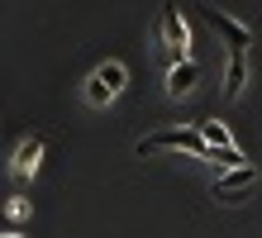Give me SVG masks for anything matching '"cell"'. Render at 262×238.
<instances>
[{
  "mask_svg": "<svg viewBox=\"0 0 262 238\" xmlns=\"http://www.w3.org/2000/svg\"><path fill=\"white\" fill-rule=\"evenodd\" d=\"M205 148L210 143L200 138L195 129H152V134H143L138 138V157H152V153H186V157H205Z\"/></svg>",
  "mask_w": 262,
  "mask_h": 238,
  "instance_id": "obj_1",
  "label": "cell"
},
{
  "mask_svg": "<svg viewBox=\"0 0 262 238\" xmlns=\"http://www.w3.org/2000/svg\"><path fill=\"white\" fill-rule=\"evenodd\" d=\"M124 86H129V67L124 62H100V67L86 76V100L91 105H115L119 95H124Z\"/></svg>",
  "mask_w": 262,
  "mask_h": 238,
  "instance_id": "obj_2",
  "label": "cell"
},
{
  "mask_svg": "<svg viewBox=\"0 0 262 238\" xmlns=\"http://www.w3.org/2000/svg\"><path fill=\"white\" fill-rule=\"evenodd\" d=\"M158 38H162V48H167V57H172V62H186L191 57V29H186V19H181L177 5H162Z\"/></svg>",
  "mask_w": 262,
  "mask_h": 238,
  "instance_id": "obj_3",
  "label": "cell"
},
{
  "mask_svg": "<svg viewBox=\"0 0 262 238\" xmlns=\"http://www.w3.org/2000/svg\"><path fill=\"white\" fill-rule=\"evenodd\" d=\"M200 14H205V24L224 38L229 53H248V48H253V29L243 19H234V14H224V10H200Z\"/></svg>",
  "mask_w": 262,
  "mask_h": 238,
  "instance_id": "obj_4",
  "label": "cell"
},
{
  "mask_svg": "<svg viewBox=\"0 0 262 238\" xmlns=\"http://www.w3.org/2000/svg\"><path fill=\"white\" fill-rule=\"evenodd\" d=\"M43 148H48V143H43V134H29L19 148H14L10 171H14V177H34V171H38V162H43Z\"/></svg>",
  "mask_w": 262,
  "mask_h": 238,
  "instance_id": "obj_5",
  "label": "cell"
},
{
  "mask_svg": "<svg viewBox=\"0 0 262 238\" xmlns=\"http://www.w3.org/2000/svg\"><path fill=\"white\" fill-rule=\"evenodd\" d=\"M200 81V67L186 57V62H172V67H167V95H172V100H181V95H186L191 86Z\"/></svg>",
  "mask_w": 262,
  "mask_h": 238,
  "instance_id": "obj_6",
  "label": "cell"
},
{
  "mask_svg": "<svg viewBox=\"0 0 262 238\" xmlns=\"http://www.w3.org/2000/svg\"><path fill=\"white\" fill-rule=\"evenodd\" d=\"M253 181H257V167H253V162H243V167H229V171H220L214 190H220V196H238V190H248Z\"/></svg>",
  "mask_w": 262,
  "mask_h": 238,
  "instance_id": "obj_7",
  "label": "cell"
},
{
  "mask_svg": "<svg viewBox=\"0 0 262 238\" xmlns=\"http://www.w3.org/2000/svg\"><path fill=\"white\" fill-rule=\"evenodd\" d=\"M243 86H248V53H229V67H224V95L238 100Z\"/></svg>",
  "mask_w": 262,
  "mask_h": 238,
  "instance_id": "obj_8",
  "label": "cell"
},
{
  "mask_svg": "<svg viewBox=\"0 0 262 238\" xmlns=\"http://www.w3.org/2000/svg\"><path fill=\"white\" fill-rule=\"evenodd\" d=\"M195 134L205 138L210 148H238L234 134H229V124H220V119H200V124H195Z\"/></svg>",
  "mask_w": 262,
  "mask_h": 238,
  "instance_id": "obj_9",
  "label": "cell"
},
{
  "mask_svg": "<svg viewBox=\"0 0 262 238\" xmlns=\"http://www.w3.org/2000/svg\"><path fill=\"white\" fill-rule=\"evenodd\" d=\"M5 214H10V219H24V214H29V200L10 196V200H5Z\"/></svg>",
  "mask_w": 262,
  "mask_h": 238,
  "instance_id": "obj_10",
  "label": "cell"
},
{
  "mask_svg": "<svg viewBox=\"0 0 262 238\" xmlns=\"http://www.w3.org/2000/svg\"><path fill=\"white\" fill-rule=\"evenodd\" d=\"M0 238H19V233H0Z\"/></svg>",
  "mask_w": 262,
  "mask_h": 238,
  "instance_id": "obj_11",
  "label": "cell"
}]
</instances>
